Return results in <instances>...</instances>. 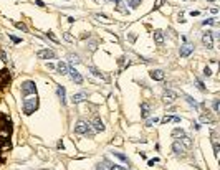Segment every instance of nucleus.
<instances>
[{"instance_id":"nucleus-1","label":"nucleus","mask_w":220,"mask_h":170,"mask_svg":"<svg viewBox=\"0 0 220 170\" xmlns=\"http://www.w3.org/2000/svg\"><path fill=\"white\" fill-rule=\"evenodd\" d=\"M37 107H38V99H37V96L27 98V99L23 101V104H22V109H23V112H25L27 116L33 114V112L37 111Z\"/></svg>"},{"instance_id":"nucleus-2","label":"nucleus","mask_w":220,"mask_h":170,"mask_svg":"<svg viewBox=\"0 0 220 170\" xmlns=\"http://www.w3.org/2000/svg\"><path fill=\"white\" fill-rule=\"evenodd\" d=\"M74 132L76 134H80V136H93V130H91V127H90V124L88 122H84V121H78L76 122V126H74Z\"/></svg>"},{"instance_id":"nucleus-3","label":"nucleus","mask_w":220,"mask_h":170,"mask_svg":"<svg viewBox=\"0 0 220 170\" xmlns=\"http://www.w3.org/2000/svg\"><path fill=\"white\" fill-rule=\"evenodd\" d=\"M22 94L23 96L37 94V86H35L33 81H25V83H22Z\"/></svg>"},{"instance_id":"nucleus-4","label":"nucleus","mask_w":220,"mask_h":170,"mask_svg":"<svg viewBox=\"0 0 220 170\" xmlns=\"http://www.w3.org/2000/svg\"><path fill=\"white\" fill-rule=\"evenodd\" d=\"M202 43H204V47L207 48V50L214 48V35H212V31L204 33V37H202Z\"/></svg>"},{"instance_id":"nucleus-5","label":"nucleus","mask_w":220,"mask_h":170,"mask_svg":"<svg viewBox=\"0 0 220 170\" xmlns=\"http://www.w3.org/2000/svg\"><path fill=\"white\" fill-rule=\"evenodd\" d=\"M192 51H194V45H190V43H184L182 47H180L179 55H180V58H187V56H189Z\"/></svg>"},{"instance_id":"nucleus-6","label":"nucleus","mask_w":220,"mask_h":170,"mask_svg":"<svg viewBox=\"0 0 220 170\" xmlns=\"http://www.w3.org/2000/svg\"><path fill=\"white\" fill-rule=\"evenodd\" d=\"M37 56L41 59H53L55 58V51H51V50H40L37 53Z\"/></svg>"},{"instance_id":"nucleus-7","label":"nucleus","mask_w":220,"mask_h":170,"mask_svg":"<svg viewBox=\"0 0 220 170\" xmlns=\"http://www.w3.org/2000/svg\"><path fill=\"white\" fill-rule=\"evenodd\" d=\"M68 74H70V76H71V79H73L76 84H83V76H81V74L78 73L74 68H71V69H70V71H68Z\"/></svg>"},{"instance_id":"nucleus-8","label":"nucleus","mask_w":220,"mask_h":170,"mask_svg":"<svg viewBox=\"0 0 220 170\" xmlns=\"http://www.w3.org/2000/svg\"><path fill=\"white\" fill-rule=\"evenodd\" d=\"M151 78H152V79H156V81H162L166 78V73L162 71V69H152V71H151Z\"/></svg>"},{"instance_id":"nucleus-9","label":"nucleus","mask_w":220,"mask_h":170,"mask_svg":"<svg viewBox=\"0 0 220 170\" xmlns=\"http://www.w3.org/2000/svg\"><path fill=\"white\" fill-rule=\"evenodd\" d=\"M56 94H58V98L61 99V104H66V91L63 86H56Z\"/></svg>"},{"instance_id":"nucleus-10","label":"nucleus","mask_w":220,"mask_h":170,"mask_svg":"<svg viewBox=\"0 0 220 170\" xmlns=\"http://www.w3.org/2000/svg\"><path fill=\"white\" fill-rule=\"evenodd\" d=\"M176 98H177V94L174 93V91L166 89V93H164V101H166V102H172V101H176Z\"/></svg>"},{"instance_id":"nucleus-11","label":"nucleus","mask_w":220,"mask_h":170,"mask_svg":"<svg viewBox=\"0 0 220 170\" xmlns=\"http://www.w3.org/2000/svg\"><path fill=\"white\" fill-rule=\"evenodd\" d=\"M84 99H86V93H76L73 94V102L74 104H80V102H83Z\"/></svg>"},{"instance_id":"nucleus-12","label":"nucleus","mask_w":220,"mask_h":170,"mask_svg":"<svg viewBox=\"0 0 220 170\" xmlns=\"http://www.w3.org/2000/svg\"><path fill=\"white\" fill-rule=\"evenodd\" d=\"M154 41H156V43H159V45L164 43V33H162L161 30H156L154 31Z\"/></svg>"},{"instance_id":"nucleus-13","label":"nucleus","mask_w":220,"mask_h":170,"mask_svg":"<svg viewBox=\"0 0 220 170\" xmlns=\"http://www.w3.org/2000/svg\"><path fill=\"white\" fill-rule=\"evenodd\" d=\"M172 150H174V154H176V155H180V154H184V146H180L179 140H176L174 146H172Z\"/></svg>"},{"instance_id":"nucleus-14","label":"nucleus","mask_w":220,"mask_h":170,"mask_svg":"<svg viewBox=\"0 0 220 170\" xmlns=\"http://www.w3.org/2000/svg\"><path fill=\"white\" fill-rule=\"evenodd\" d=\"M56 69H58L61 74H68V71H70V68L66 66V63H63V61H60L58 65H56Z\"/></svg>"},{"instance_id":"nucleus-15","label":"nucleus","mask_w":220,"mask_h":170,"mask_svg":"<svg viewBox=\"0 0 220 170\" xmlns=\"http://www.w3.org/2000/svg\"><path fill=\"white\" fill-rule=\"evenodd\" d=\"M94 130H98V132H101V130H104V124L99 117H94Z\"/></svg>"},{"instance_id":"nucleus-16","label":"nucleus","mask_w":220,"mask_h":170,"mask_svg":"<svg viewBox=\"0 0 220 170\" xmlns=\"http://www.w3.org/2000/svg\"><path fill=\"white\" fill-rule=\"evenodd\" d=\"M141 109H143V117H147V116L151 114V107H149L147 102H143V104H141Z\"/></svg>"},{"instance_id":"nucleus-17","label":"nucleus","mask_w":220,"mask_h":170,"mask_svg":"<svg viewBox=\"0 0 220 170\" xmlns=\"http://www.w3.org/2000/svg\"><path fill=\"white\" fill-rule=\"evenodd\" d=\"M113 155H114L116 159H119L121 162H124V164H127V157H126V155H123L121 152H113Z\"/></svg>"},{"instance_id":"nucleus-18","label":"nucleus","mask_w":220,"mask_h":170,"mask_svg":"<svg viewBox=\"0 0 220 170\" xmlns=\"http://www.w3.org/2000/svg\"><path fill=\"white\" fill-rule=\"evenodd\" d=\"M106 167H108V170H124L123 167H119V165H116V164H109V162H106Z\"/></svg>"},{"instance_id":"nucleus-19","label":"nucleus","mask_w":220,"mask_h":170,"mask_svg":"<svg viewBox=\"0 0 220 170\" xmlns=\"http://www.w3.org/2000/svg\"><path fill=\"white\" fill-rule=\"evenodd\" d=\"M90 71L93 73V74H94V76H96V78H103V74L99 73V69H96V68H94V66H90Z\"/></svg>"},{"instance_id":"nucleus-20","label":"nucleus","mask_w":220,"mask_h":170,"mask_svg":"<svg viewBox=\"0 0 220 170\" xmlns=\"http://www.w3.org/2000/svg\"><path fill=\"white\" fill-rule=\"evenodd\" d=\"M127 3H129V7H133V8H136V7H139L141 0H127Z\"/></svg>"},{"instance_id":"nucleus-21","label":"nucleus","mask_w":220,"mask_h":170,"mask_svg":"<svg viewBox=\"0 0 220 170\" xmlns=\"http://www.w3.org/2000/svg\"><path fill=\"white\" fill-rule=\"evenodd\" d=\"M68 58H70V61H71V63H74V65H78V63H80V58H78V55H70Z\"/></svg>"},{"instance_id":"nucleus-22","label":"nucleus","mask_w":220,"mask_h":170,"mask_svg":"<svg viewBox=\"0 0 220 170\" xmlns=\"http://www.w3.org/2000/svg\"><path fill=\"white\" fill-rule=\"evenodd\" d=\"M186 101H187V102H189V104H190V106H194V107H195V109L199 107V106H197V102H195V101H194V99H192V98H190V96H186Z\"/></svg>"},{"instance_id":"nucleus-23","label":"nucleus","mask_w":220,"mask_h":170,"mask_svg":"<svg viewBox=\"0 0 220 170\" xmlns=\"http://www.w3.org/2000/svg\"><path fill=\"white\" fill-rule=\"evenodd\" d=\"M195 84H197V88L200 91H205V86H204V83H202L200 79H199V78H195Z\"/></svg>"},{"instance_id":"nucleus-24","label":"nucleus","mask_w":220,"mask_h":170,"mask_svg":"<svg viewBox=\"0 0 220 170\" xmlns=\"http://www.w3.org/2000/svg\"><path fill=\"white\" fill-rule=\"evenodd\" d=\"M157 121H159V119H157V117H154V119H149V121L146 122V126H149V127H151V126H154V124H156V122H157Z\"/></svg>"},{"instance_id":"nucleus-25","label":"nucleus","mask_w":220,"mask_h":170,"mask_svg":"<svg viewBox=\"0 0 220 170\" xmlns=\"http://www.w3.org/2000/svg\"><path fill=\"white\" fill-rule=\"evenodd\" d=\"M172 134H174V136H184V130L182 129H174Z\"/></svg>"},{"instance_id":"nucleus-26","label":"nucleus","mask_w":220,"mask_h":170,"mask_svg":"<svg viewBox=\"0 0 220 170\" xmlns=\"http://www.w3.org/2000/svg\"><path fill=\"white\" fill-rule=\"evenodd\" d=\"M202 23H204V25H215V20L214 18H207V20H204Z\"/></svg>"},{"instance_id":"nucleus-27","label":"nucleus","mask_w":220,"mask_h":170,"mask_svg":"<svg viewBox=\"0 0 220 170\" xmlns=\"http://www.w3.org/2000/svg\"><path fill=\"white\" fill-rule=\"evenodd\" d=\"M15 27L18 28V30H22V31H27V27H25L23 23H15Z\"/></svg>"},{"instance_id":"nucleus-28","label":"nucleus","mask_w":220,"mask_h":170,"mask_svg":"<svg viewBox=\"0 0 220 170\" xmlns=\"http://www.w3.org/2000/svg\"><path fill=\"white\" fill-rule=\"evenodd\" d=\"M63 38H65L66 41H70V43H71V41H73V37H71V35H70V33H65V35H63Z\"/></svg>"},{"instance_id":"nucleus-29","label":"nucleus","mask_w":220,"mask_h":170,"mask_svg":"<svg viewBox=\"0 0 220 170\" xmlns=\"http://www.w3.org/2000/svg\"><path fill=\"white\" fill-rule=\"evenodd\" d=\"M212 107H214V111H215V112H218V99H215V101H214Z\"/></svg>"},{"instance_id":"nucleus-30","label":"nucleus","mask_w":220,"mask_h":170,"mask_svg":"<svg viewBox=\"0 0 220 170\" xmlns=\"http://www.w3.org/2000/svg\"><path fill=\"white\" fill-rule=\"evenodd\" d=\"M8 37H10V40H12V41H13V43H20V41H22V40H20V38H17V37H13V35H8Z\"/></svg>"},{"instance_id":"nucleus-31","label":"nucleus","mask_w":220,"mask_h":170,"mask_svg":"<svg viewBox=\"0 0 220 170\" xmlns=\"http://www.w3.org/2000/svg\"><path fill=\"white\" fill-rule=\"evenodd\" d=\"M47 37H50V38H51L53 41H58V38H56L55 35H53V31H48V33H47Z\"/></svg>"},{"instance_id":"nucleus-32","label":"nucleus","mask_w":220,"mask_h":170,"mask_svg":"<svg viewBox=\"0 0 220 170\" xmlns=\"http://www.w3.org/2000/svg\"><path fill=\"white\" fill-rule=\"evenodd\" d=\"M214 154H215V157L218 155V144L217 142H214Z\"/></svg>"},{"instance_id":"nucleus-33","label":"nucleus","mask_w":220,"mask_h":170,"mask_svg":"<svg viewBox=\"0 0 220 170\" xmlns=\"http://www.w3.org/2000/svg\"><path fill=\"white\" fill-rule=\"evenodd\" d=\"M204 74H205V76H210V74H212V71H210V69H209V68H205V69H204Z\"/></svg>"},{"instance_id":"nucleus-34","label":"nucleus","mask_w":220,"mask_h":170,"mask_svg":"<svg viewBox=\"0 0 220 170\" xmlns=\"http://www.w3.org/2000/svg\"><path fill=\"white\" fill-rule=\"evenodd\" d=\"M159 162V159H152V160H149V165H154V164H157Z\"/></svg>"},{"instance_id":"nucleus-35","label":"nucleus","mask_w":220,"mask_h":170,"mask_svg":"<svg viewBox=\"0 0 220 170\" xmlns=\"http://www.w3.org/2000/svg\"><path fill=\"white\" fill-rule=\"evenodd\" d=\"M162 2H164V0H157V2H156V8H159V7L162 5Z\"/></svg>"},{"instance_id":"nucleus-36","label":"nucleus","mask_w":220,"mask_h":170,"mask_svg":"<svg viewBox=\"0 0 220 170\" xmlns=\"http://www.w3.org/2000/svg\"><path fill=\"white\" fill-rule=\"evenodd\" d=\"M35 2H37V5H38V7H43V5H45V3L41 2V0H35Z\"/></svg>"},{"instance_id":"nucleus-37","label":"nucleus","mask_w":220,"mask_h":170,"mask_svg":"<svg viewBox=\"0 0 220 170\" xmlns=\"http://www.w3.org/2000/svg\"><path fill=\"white\" fill-rule=\"evenodd\" d=\"M96 170H106V168H104V165H101V164H98V167H96Z\"/></svg>"},{"instance_id":"nucleus-38","label":"nucleus","mask_w":220,"mask_h":170,"mask_svg":"<svg viewBox=\"0 0 220 170\" xmlns=\"http://www.w3.org/2000/svg\"><path fill=\"white\" fill-rule=\"evenodd\" d=\"M106 2H114V0H106Z\"/></svg>"},{"instance_id":"nucleus-39","label":"nucleus","mask_w":220,"mask_h":170,"mask_svg":"<svg viewBox=\"0 0 220 170\" xmlns=\"http://www.w3.org/2000/svg\"><path fill=\"white\" fill-rule=\"evenodd\" d=\"M209 2H214V0H209Z\"/></svg>"}]
</instances>
